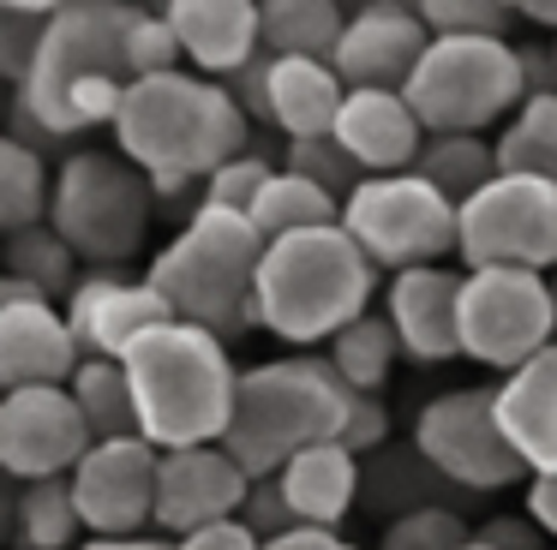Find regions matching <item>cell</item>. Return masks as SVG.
<instances>
[{
    "mask_svg": "<svg viewBox=\"0 0 557 550\" xmlns=\"http://www.w3.org/2000/svg\"><path fill=\"white\" fill-rule=\"evenodd\" d=\"M0 521H7V478H0Z\"/></svg>",
    "mask_w": 557,
    "mask_h": 550,
    "instance_id": "obj_51",
    "label": "cell"
},
{
    "mask_svg": "<svg viewBox=\"0 0 557 550\" xmlns=\"http://www.w3.org/2000/svg\"><path fill=\"white\" fill-rule=\"evenodd\" d=\"M78 365H85V353H78L61 305H49V299H25V305L0 311V395L66 389Z\"/></svg>",
    "mask_w": 557,
    "mask_h": 550,
    "instance_id": "obj_20",
    "label": "cell"
},
{
    "mask_svg": "<svg viewBox=\"0 0 557 550\" xmlns=\"http://www.w3.org/2000/svg\"><path fill=\"white\" fill-rule=\"evenodd\" d=\"M461 270H528L557 275V186L528 174H497L461 203L456 227Z\"/></svg>",
    "mask_w": 557,
    "mask_h": 550,
    "instance_id": "obj_12",
    "label": "cell"
},
{
    "mask_svg": "<svg viewBox=\"0 0 557 550\" xmlns=\"http://www.w3.org/2000/svg\"><path fill=\"white\" fill-rule=\"evenodd\" d=\"M461 359L497 371H521L557 341V305L552 275L528 270H461V305H456Z\"/></svg>",
    "mask_w": 557,
    "mask_h": 550,
    "instance_id": "obj_10",
    "label": "cell"
},
{
    "mask_svg": "<svg viewBox=\"0 0 557 550\" xmlns=\"http://www.w3.org/2000/svg\"><path fill=\"white\" fill-rule=\"evenodd\" d=\"M157 461L162 449H150L145 437L90 442V454L66 478L85 538H138L157 526Z\"/></svg>",
    "mask_w": 557,
    "mask_h": 550,
    "instance_id": "obj_13",
    "label": "cell"
},
{
    "mask_svg": "<svg viewBox=\"0 0 557 550\" xmlns=\"http://www.w3.org/2000/svg\"><path fill=\"white\" fill-rule=\"evenodd\" d=\"M545 550H557V545H545Z\"/></svg>",
    "mask_w": 557,
    "mask_h": 550,
    "instance_id": "obj_53",
    "label": "cell"
},
{
    "mask_svg": "<svg viewBox=\"0 0 557 550\" xmlns=\"http://www.w3.org/2000/svg\"><path fill=\"white\" fill-rule=\"evenodd\" d=\"M126 72L138 78H162V72H186V54H181V36L162 12L150 7H133V24H126Z\"/></svg>",
    "mask_w": 557,
    "mask_h": 550,
    "instance_id": "obj_36",
    "label": "cell"
},
{
    "mask_svg": "<svg viewBox=\"0 0 557 550\" xmlns=\"http://www.w3.org/2000/svg\"><path fill=\"white\" fill-rule=\"evenodd\" d=\"M174 550H264V538L252 533L246 521H216L193 538H174Z\"/></svg>",
    "mask_w": 557,
    "mask_h": 550,
    "instance_id": "obj_42",
    "label": "cell"
},
{
    "mask_svg": "<svg viewBox=\"0 0 557 550\" xmlns=\"http://www.w3.org/2000/svg\"><path fill=\"white\" fill-rule=\"evenodd\" d=\"M258 7H264L270 60H336L348 7H336V0H258Z\"/></svg>",
    "mask_w": 557,
    "mask_h": 550,
    "instance_id": "obj_26",
    "label": "cell"
},
{
    "mask_svg": "<svg viewBox=\"0 0 557 550\" xmlns=\"http://www.w3.org/2000/svg\"><path fill=\"white\" fill-rule=\"evenodd\" d=\"M276 490L288 502L294 526H318V533H342V521L360 502V461L342 442H318V449L294 454L276 473Z\"/></svg>",
    "mask_w": 557,
    "mask_h": 550,
    "instance_id": "obj_23",
    "label": "cell"
},
{
    "mask_svg": "<svg viewBox=\"0 0 557 550\" xmlns=\"http://www.w3.org/2000/svg\"><path fill=\"white\" fill-rule=\"evenodd\" d=\"M396 359H401V341L384 323V311H366L360 323H348V329L324 347V365L336 371V383L348 395H377L389 383V371H396Z\"/></svg>",
    "mask_w": 557,
    "mask_h": 550,
    "instance_id": "obj_29",
    "label": "cell"
},
{
    "mask_svg": "<svg viewBox=\"0 0 557 550\" xmlns=\"http://www.w3.org/2000/svg\"><path fill=\"white\" fill-rule=\"evenodd\" d=\"M240 521L252 526L264 545H270V538H282V533H294V514H288V502H282L276 478H252V497H246Z\"/></svg>",
    "mask_w": 557,
    "mask_h": 550,
    "instance_id": "obj_41",
    "label": "cell"
},
{
    "mask_svg": "<svg viewBox=\"0 0 557 550\" xmlns=\"http://www.w3.org/2000/svg\"><path fill=\"white\" fill-rule=\"evenodd\" d=\"M456 545H468V533H461L456 509H444V502L401 514V521H389L384 538H377V550H456Z\"/></svg>",
    "mask_w": 557,
    "mask_h": 550,
    "instance_id": "obj_39",
    "label": "cell"
},
{
    "mask_svg": "<svg viewBox=\"0 0 557 550\" xmlns=\"http://www.w3.org/2000/svg\"><path fill=\"white\" fill-rule=\"evenodd\" d=\"M49 0H0V84L7 90H25L30 66L42 54V36H49Z\"/></svg>",
    "mask_w": 557,
    "mask_h": 550,
    "instance_id": "obj_34",
    "label": "cell"
},
{
    "mask_svg": "<svg viewBox=\"0 0 557 550\" xmlns=\"http://www.w3.org/2000/svg\"><path fill=\"white\" fill-rule=\"evenodd\" d=\"M246 222L258 227V239H264V246H276V239H294V234L336 227L342 222V203L330 198V191H318L312 179L276 167V174H270V186L258 191V203H252V215H246Z\"/></svg>",
    "mask_w": 557,
    "mask_h": 550,
    "instance_id": "obj_27",
    "label": "cell"
},
{
    "mask_svg": "<svg viewBox=\"0 0 557 550\" xmlns=\"http://www.w3.org/2000/svg\"><path fill=\"white\" fill-rule=\"evenodd\" d=\"M61 311L85 359H126L145 335L174 323L169 299L145 275H121V270H85Z\"/></svg>",
    "mask_w": 557,
    "mask_h": 550,
    "instance_id": "obj_15",
    "label": "cell"
},
{
    "mask_svg": "<svg viewBox=\"0 0 557 550\" xmlns=\"http://www.w3.org/2000/svg\"><path fill=\"white\" fill-rule=\"evenodd\" d=\"M528 521L540 526V538L545 545H557V473L552 478H528Z\"/></svg>",
    "mask_w": 557,
    "mask_h": 550,
    "instance_id": "obj_44",
    "label": "cell"
},
{
    "mask_svg": "<svg viewBox=\"0 0 557 550\" xmlns=\"http://www.w3.org/2000/svg\"><path fill=\"white\" fill-rule=\"evenodd\" d=\"M336 143L354 155V167L366 179L413 174V162L425 150V126L401 90H348V102L336 114Z\"/></svg>",
    "mask_w": 557,
    "mask_h": 550,
    "instance_id": "obj_21",
    "label": "cell"
},
{
    "mask_svg": "<svg viewBox=\"0 0 557 550\" xmlns=\"http://www.w3.org/2000/svg\"><path fill=\"white\" fill-rule=\"evenodd\" d=\"M432 48V30L420 24V7L408 0H366L348 12V30L336 42V78L348 90H408L413 66Z\"/></svg>",
    "mask_w": 557,
    "mask_h": 550,
    "instance_id": "obj_17",
    "label": "cell"
},
{
    "mask_svg": "<svg viewBox=\"0 0 557 550\" xmlns=\"http://www.w3.org/2000/svg\"><path fill=\"white\" fill-rule=\"evenodd\" d=\"M264 550H360V545H348L342 533H318V526H294V533L270 538Z\"/></svg>",
    "mask_w": 557,
    "mask_h": 550,
    "instance_id": "obj_46",
    "label": "cell"
},
{
    "mask_svg": "<svg viewBox=\"0 0 557 550\" xmlns=\"http://www.w3.org/2000/svg\"><path fill=\"white\" fill-rule=\"evenodd\" d=\"M0 533H13V550H78L85 545V521L66 478H42V485H18L7 497V521Z\"/></svg>",
    "mask_w": 557,
    "mask_h": 550,
    "instance_id": "obj_25",
    "label": "cell"
},
{
    "mask_svg": "<svg viewBox=\"0 0 557 550\" xmlns=\"http://www.w3.org/2000/svg\"><path fill=\"white\" fill-rule=\"evenodd\" d=\"M85 454H90V430L66 389L0 395V478H13V485L73 478V466Z\"/></svg>",
    "mask_w": 557,
    "mask_h": 550,
    "instance_id": "obj_14",
    "label": "cell"
},
{
    "mask_svg": "<svg viewBox=\"0 0 557 550\" xmlns=\"http://www.w3.org/2000/svg\"><path fill=\"white\" fill-rule=\"evenodd\" d=\"M456 550H497V545H485V538H480V533H473V538H468V545H456Z\"/></svg>",
    "mask_w": 557,
    "mask_h": 550,
    "instance_id": "obj_50",
    "label": "cell"
},
{
    "mask_svg": "<svg viewBox=\"0 0 557 550\" xmlns=\"http://www.w3.org/2000/svg\"><path fill=\"white\" fill-rule=\"evenodd\" d=\"M509 0H420V24L432 36H497L509 42Z\"/></svg>",
    "mask_w": 557,
    "mask_h": 550,
    "instance_id": "obj_37",
    "label": "cell"
},
{
    "mask_svg": "<svg viewBox=\"0 0 557 550\" xmlns=\"http://www.w3.org/2000/svg\"><path fill=\"white\" fill-rule=\"evenodd\" d=\"M78 550H174V538H162V533H138V538H85Z\"/></svg>",
    "mask_w": 557,
    "mask_h": 550,
    "instance_id": "obj_47",
    "label": "cell"
},
{
    "mask_svg": "<svg viewBox=\"0 0 557 550\" xmlns=\"http://www.w3.org/2000/svg\"><path fill=\"white\" fill-rule=\"evenodd\" d=\"M516 54H521V90H528V102L533 96H557V54L552 48L516 42Z\"/></svg>",
    "mask_w": 557,
    "mask_h": 550,
    "instance_id": "obj_43",
    "label": "cell"
},
{
    "mask_svg": "<svg viewBox=\"0 0 557 550\" xmlns=\"http://www.w3.org/2000/svg\"><path fill=\"white\" fill-rule=\"evenodd\" d=\"M456 227H461V210L444 191L425 186L420 174L366 179L342 203V234L372 258L377 275L432 270V263L456 258Z\"/></svg>",
    "mask_w": 557,
    "mask_h": 550,
    "instance_id": "obj_9",
    "label": "cell"
},
{
    "mask_svg": "<svg viewBox=\"0 0 557 550\" xmlns=\"http://www.w3.org/2000/svg\"><path fill=\"white\" fill-rule=\"evenodd\" d=\"M114 150L150 179L162 198H186L205 191V179L222 162L252 150V120L228 96V84H210L198 72H162V78H138L126 90L121 114H114Z\"/></svg>",
    "mask_w": 557,
    "mask_h": 550,
    "instance_id": "obj_1",
    "label": "cell"
},
{
    "mask_svg": "<svg viewBox=\"0 0 557 550\" xmlns=\"http://www.w3.org/2000/svg\"><path fill=\"white\" fill-rule=\"evenodd\" d=\"M552 305H557V275H552Z\"/></svg>",
    "mask_w": 557,
    "mask_h": 550,
    "instance_id": "obj_52",
    "label": "cell"
},
{
    "mask_svg": "<svg viewBox=\"0 0 557 550\" xmlns=\"http://www.w3.org/2000/svg\"><path fill=\"white\" fill-rule=\"evenodd\" d=\"M348 102V84L330 60H270V126L282 143L336 138V114Z\"/></svg>",
    "mask_w": 557,
    "mask_h": 550,
    "instance_id": "obj_24",
    "label": "cell"
},
{
    "mask_svg": "<svg viewBox=\"0 0 557 550\" xmlns=\"http://www.w3.org/2000/svg\"><path fill=\"white\" fill-rule=\"evenodd\" d=\"M401 96L413 102L425 138H485L528 102L521 54L497 36H432Z\"/></svg>",
    "mask_w": 557,
    "mask_h": 550,
    "instance_id": "obj_8",
    "label": "cell"
},
{
    "mask_svg": "<svg viewBox=\"0 0 557 550\" xmlns=\"http://www.w3.org/2000/svg\"><path fill=\"white\" fill-rule=\"evenodd\" d=\"M516 18H533L540 30H557V0H516Z\"/></svg>",
    "mask_w": 557,
    "mask_h": 550,
    "instance_id": "obj_48",
    "label": "cell"
},
{
    "mask_svg": "<svg viewBox=\"0 0 557 550\" xmlns=\"http://www.w3.org/2000/svg\"><path fill=\"white\" fill-rule=\"evenodd\" d=\"M126 24L133 7L126 0H61L42 36V54L30 66L18 108L49 132L54 143L78 138V132L114 126L133 72H126Z\"/></svg>",
    "mask_w": 557,
    "mask_h": 550,
    "instance_id": "obj_2",
    "label": "cell"
},
{
    "mask_svg": "<svg viewBox=\"0 0 557 550\" xmlns=\"http://www.w3.org/2000/svg\"><path fill=\"white\" fill-rule=\"evenodd\" d=\"M456 305H461V270H449V263L389 275L384 323L396 329L401 359H413V365H444V359H461Z\"/></svg>",
    "mask_w": 557,
    "mask_h": 550,
    "instance_id": "obj_19",
    "label": "cell"
},
{
    "mask_svg": "<svg viewBox=\"0 0 557 550\" xmlns=\"http://www.w3.org/2000/svg\"><path fill=\"white\" fill-rule=\"evenodd\" d=\"M162 18L181 36L186 72L228 84L264 54V7L258 0H169Z\"/></svg>",
    "mask_w": 557,
    "mask_h": 550,
    "instance_id": "obj_18",
    "label": "cell"
},
{
    "mask_svg": "<svg viewBox=\"0 0 557 550\" xmlns=\"http://www.w3.org/2000/svg\"><path fill=\"white\" fill-rule=\"evenodd\" d=\"M264 263V239L246 215L198 203L186 227L145 263V282L169 299L174 323L210 329L216 341H240L252 329V287Z\"/></svg>",
    "mask_w": 557,
    "mask_h": 550,
    "instance_id": "obj_6",
    "label": "cell"
},
{
    "mask_svg": "<svg viewBox=\"0 0 557 550\" xmlns=\"http://www.w3.org/2000/svg\"><path fill=\"white\" fill-rule=\"evenodd\" d=\"M157 222V191L121 150H78L54 167L49 227L85 270H121L145 251Z\"/></svg>",
    "mask_w": 557,
    "mask_h": 550,
    "instance_id": "obj_7",
    "label": "cell"
},
{
    "mask_svg": "<svg viewBox=\"0 0 557 550\" xmlns=\"http://www.w3.org/2000/svg\"><path fill=\"white\" fill-rule=\"evenodd\" d=\"M413 454H420L449 490H473V497H492V490H509V485L528 478V466H521L516 449L504 442L492 383L432 395V401L420 407V418H413Z\"/></svg>",
    "mask_w": 557,
    "mask_h": 550,
    "instance_id": "obj_11",
    "label": "cell"
},
{
    "mask_svg": "<svg viewBox=\"0 0 557 550\" xmlns=\"http://www.w3.org/2000/svg\"><path fill=\"white\" fill-rule=\"evenodd\" d=\"M49 155L25 150L13 132H0V239L49 222Z\"/></svg>",
    "mask_w": 557,
    "mask_h": 550,
    "instance_id": "obj_32",
    "label": "cell"
},
{
    "mask_svg": "<svg viewBox=\"0 0 557 550\" xmlns=\"http://www.w3.org/2000/svg\"><path fill=\"white\" fill-rule=\"evenodd\" d=\"M282 167L300 179H312L318 191H330L336 203H348L366 186V174L354 167V155L336 138H312V143H282Z\"/></svg>",
    "mask_w": 557,
    "mask_h": 550,
    "instance_id": "obj_35",
    "label": "cell"
},
{
    "mask_svg": "<svg viewBox=\"0 0 557 550\" xmlns=\"http://www.w3.org/2000/svg\"><path fill=\"white\" fill-rule=\"evenodd\" d=\"M0 270L18 275L25 287H37L49 305H66V293L78 287L85 263L66 251V239L54 234L49 222H37V227H25V234H7V239H0Z\"/></svg>",
    "mask_w": 557,
    "mask_h": 550,
    "instance_id": "obj_31",
    "label": "cell"
},
{
    "mask_svg": "<svg viewBox=\"0 0 557 550\" xmlns=\"http://www.w3.org/2000/svg\"><path fill=\"white\" fill-rule=\"evenodd\" d=\"M342 449L354 454V461H372V454H384L389 442V407L377 401V395H354L348 418H342Z\"/></svg>",
    "mask_w": 557,
    "mask_h": 550,
    "instance_id": "obj_40",
    "label": "cell"
},
{
    "mask_svg": "<svg viewBox=\"0 0 557 550\" xmlns=\"http://www.w3.org/2000/svg\"><path fill=\"white\" fill-rule=\"evenodd\" d=\"M276 167H282V162H270V155H258V150L234 155V162H222L216 174L205 179V191H198V203H216V210L252 215L258 191L270 186V174H276Z\"/></svg>",
    "mask_w": 557,
    "mask_h": 550,
    "instance_id": "obj_38",
    "label": "cell"
},
{
    "mask_svg": "<svg viewBox=\"0 0 557 550\" xmlns=\"http://www.w3.org/2000/svg\"><path fill=\"white\" fill-rule=\"evenodd\" d=\"M492 395H497L504 442L528 466V478H552L557 473V341L540 359H528L521 371L497 377Z\"/></svg>",
    "mask_w": 557,
    "mask_h": 550,
    "instance_id": "obj_22",
    "label": "cell"
},
{
    "mask_svg": "<svg viewBox=\"0 0 557 550\" xmlns=\"http://www.w3.org/2000/svg\"><path fill=\"white\" fill-rule=\"evenodd\" d=\"M13 96L18 90H7V84H0V132H7V114H13Z\"/></svg>",
    "mask_w": 557,
    "mask_h": 550,
    "instance_id": "obj_49",
    "label": "cell"
},
{
    "mask_svg": "<svg viewBox=\"0 0 557 550\" xmlns=\"http://www.w3.org/2000/svg\"><path fill=\"white\" fill-rule=\"evenodd\" d=\"M354 395L336 383L324 353H282L264 365L240 371V395H234V418L222 449L234 454L246 478H276L294 454L318 449V442L342 437Z\"/></svg>",
    "mask_w": 557,
    "mask_h": 550,
    "instance_id": "obj_5",
    "label": "cell"
},
{
    "mask_svg": "<svg viewBox=\"0 0 557 550\" xmlns=\"http://www.w3.org/2000/svg\"><path fill=\"white\" fill-rule=\"evenodd\" d=\"M252 478L234 466L222 442L210 449H169L157 461V526L162 538H193L216 521H240Z\"/></svg>",
    "mask_w": 557,
    "mask_h": 550,
    "instance_id": "obj_16",
    "label": "cell"
},
{
    "mask_svg": "<svg viewBox=\"0 0 557 550\" xmlns=\"http://www.w3.org/2000/svg\"><path fill=\"white\" fill-rule=\"evenodd\" d=\"M480 538L485 545H497V550H545V538H540V526L521 514V521H492V526H480Z\"/></svg>",
    "mask_w": 557,
    "mask_h": 550,
    "instance_id": "obj_45",
    "label": "cell"
},
{
    "mask_svg": "<svg viewBox=\"0 0 557 550\" xmlns=\"http://www.w3.org/2000/svg\"><path fill=\"white\" fill-rule=\"evenodd\" d=\"M377 299V270L336 227L294 234L264 246L252 287V329L276 335L282 347H330L348 323H360Z\"/></svg>",
    "mask_w": 557,
    "mask_h": 550,
    "instance_id": "obj_3",
    "label": "cell"
},
{
    "mask_svg": "<svg viewBox=\"0 0 557 550\" xmlns=\"http://www.w3.org/2000/svg\"><path fill=\"white\" fill-rule=\"evenodd\" d=\"M138 407V437L150 449H210L228 437L234 395H240V365L228 341L193 323H162L157 335L121 359Z\"/></svg>",
    "mask_w": 557,
    "mask_h": 550,
    "instance_id": "obj_4",
    "label": "cell"
},
{
    "mask_svg": "<svg viewBox=\"0 0 557 550\" xmlns=\"http://www.w3.org/2000/svg\"><path fill=\"white\" fill-rule=\"evenodd\" d=\"M552 54H557V42H552Z\"/></svg>",
    "mask_w": 557,
    "mask_h": 550,
    "instance_id": "obj_54",
    "label": "cell"
},
{
    "mask_svg": "<svg viewBox=\"0 0 557 550\" xmlns=\"http://www.w3.org/2000/svg\"><path fill=\"white\" fill-rule=\"evenodd\" d=\"M78 418H85L90 442H114V437H138V407H133V383H126L121 359H85L66 383Z\"/></svg>",
    "mask_w": 557,
    "mask_h": 550,
    "instance_id": "obj_28",
    "label": "cell"
},
{
    "mask_svg": "<svg viewBox=\"0 0 557 550\" xmlns=\"http://www.w3.org/2000/svg\"><path fill=\"white\" fill-rule=\"evenodd\" d=\"M497 174H528L557 186V96H533L497 126Z\"/></svg>",
    "mask_w": 557,
    "mask_h": 550,
    "instance_id": "obj_30",
    "label": "cell"
},
{
    "mask_svg": "<svg viewBox=\"0 0 557 550\" xmlns=\"http://www.w3.org/2000/svg\"><path fill=\"white\" fill-rule=\"evenodd\" d=\"M413 174H420L432 191H444V198L461 210V203L480 198V191L497 179V150L485 138H425Z\"/></svg>",
    "mask_w": 557,
    "mask_h": 550,
    "instance_id": "obj_33",
    "label": "cell"
}]
</instances>
